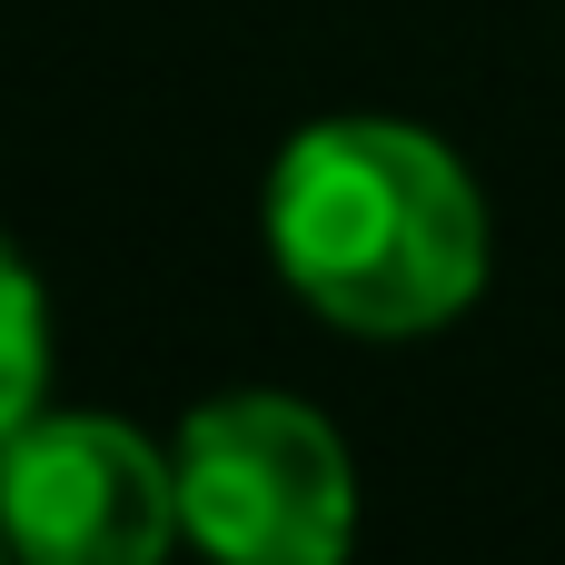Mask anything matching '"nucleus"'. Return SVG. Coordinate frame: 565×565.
Returning a JSON list of instances; mask_svg holds the SVG:
<instances>
[{"mask_svg":"<svg viewBox=\"0 0 565 565\" xmlns=\"http://www.w3.org/2000/svg\"><path fill=\"white\" fill-rule=\"evenodd\" d=\"M0 565H10V546H0Z\"/></svg>","mask_w":565,"mask_h":565,"instance_id":"nucleus-5","label":"nucleus"},{"mask_svg":"<svg viewBox=\"0 0 565 565\" xmlns=\"http://www.w3.org/2000/svg\"><path fill=\"white\" fill-rule=\"evenodd\" d=\"M179 526L209 565H348L358 467L298 397H209L179 427Z\"/></svg>","mask_w":565,"mask_h":565,"instance_id":"nucleus-2","label":"nucleus"},{"mask_svg":"<svg viewBox=\"0 0 565 565\" xmlns=\"http://www.w3.org/2000/svg\"><path fill=\"white\" fill-rule=\"evenodd\" d=\"M268 258L318 318L427 338L487 288V199L407 119H318L268 169Z\"/></svg>","mask_w":565,"mask_h":565,"instance_id":"nucleus-1","label":"nucleus"},{"mask_svg":"<svg viewBox=\"0 0 565 565\" xmlns=\"http://www.w3.org/2000/svg\"><path fill=\"white\" fill-rule=\"evenodd\" d=\"M40 387H50V308L30 258L0 238V437L40 417Z\"/></svg>","mask_w":565,"mask_h":565,"instance_id":"nucleus-4","label":"nucleus"},{"mask_svg":"<svg viewBox=\"0 0 565 565\" xmlns=\"http://www.w3.org/2000/svg\"><path fill=\"white\" fill-rule=\"evenodd\" d=\"M179 536V457L129 417L40 407L0 437V546L20 565H159Z\"/></svg>","mask_w":565,"mask_h":565,"instance_id":"nucleus-3","label":"nucleus"}]
</instances>
